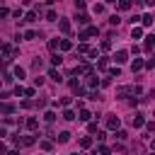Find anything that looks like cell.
Masks as SVG:
<instances>
[{
	"instance_id": "6da1fadb",
	"label": "cell",
	"mask_w": 155,
	"mask_h": 155,
	"mask_svg": "<svg viewBox=\"0 0 155 155\" xmlns=\"http://www.w3.org/2000/svg\"><path fill=\"white\" fill-rule=\"evenodd\" d=\"M15 56H17V48H15V46H10V44H0V58H2V63H10Z\"/></svg>"
},
{
	"instance_id": "7a4b0ae2",
	"label": "cell",
	"mask_w": 155,
	"mask_h": 155,
	"mask_svg": "<svg viewBox=\"0 0 155 155\" xmlns=\"http://www.w3.org/2000/svg\"><path fill=\"white\" fill-rule=\"evenodd\" d=\"M140 92H143L140 85H126V87L116 90V97H128V94H140Z\"/></svg>"
},
{
	"instance_id": "3957f363",
	"label": "cell",
	"mask_w": 155,
	"mask_h": 155,
	"mask_svg": "<svg viewBox=\"0 0 155 155\" xmlns=\"http://www.w3.org/2000/svg\"><path fill=\"white\" fill-rule=\"evenodd\" d=\"M121 126V119L116 116V114H107V128H111V131H116Z\"/></svg>"
},
{
	"instance_id": "277c9868",
	"label": "cell",
	"mask_w": 155,
	"mask_h": 155,
	"mask_svg": "<svg viewBox=\"0 0 155 155\" xmlns=\"http://www.w3.org/2000/svg\"><path fill=\"white\" fill-rule=\"evenodd\" d=\"M34 143H36L34 136H19V138H17V145H22V148H29V145H34Z\"/></svg>"
},
{
	"instance_id": "5b68a950",
	"label": "cell",
	"mask_w": 155,
	"mask_h": 155,
	"mask_svg": "<svg viewBox=\"0 0 155 155\" xmlns=\"http://www.w3.org/2000/svg\"><path fill=\"white\" fill-rule=\"evenodd\" d=\"M94 34H97V27H87L85 31H80V34H78V39H82V41H85V39H90V36H94Z\"/></svg>"
},
{
	"instance_id": "8992f818",
	"label": "cell",
	"mask_w": 155,
	"mask_h": 155,
	"mask_svg": "<svg viewBox=\"0 0 155 155\" xmlns=\"http://www.w3.org/2000/svg\"><path fill=\"white\" fill-rule=\"evenodd\" d=\"M0 114H15V104H10V102H0Z\"/></svg>"
},
{
	"instance_id": "52a82bcc",
	"label": "cell",
	"mask_w": 155,
	"mask_h": 155,
	"mask_svg": "<svg viewBox=\"0 0 155 155\" xmlns=\"http://www.w3.org/2000/svg\"><path fill=\"white\" fill-rule=\"evenodd\" d=\"M131 124H133V128H140V126L145 124V114H136V116L131 119Z\"/></svg>"
},
{
	"instance_id": "ba28073f",
	"label": "cell",
	"mask_w": 155,
	"mask_h": 155,
	"mask_svg": "<svg viewBox=\"0 0 155 155\" xmlns=\"http://www.w3.org/2000/svg\"><path fill=\"white\" fill-rule=\"evenodd\" d=\"M114 61H116V63H126V61H128V51H124V48H121V51H116Z\"/></svg>"
},
{
	"instance_id": "9c48e42d",
	"label": "cell",
	"mask_w": 155,
	"mask_h": 155,
	"mask_svg": "<svg viewBox=\"0 0 155 155\" xmlns=\"http://www.w3.org/2000/svg\"><path fill=\"white\" fill-rule=\"evenodd\" d=\"M75 116H78L80 121H90V116H92V114H90V109H85V107H80V111H78Z\"/></svg>"
},
{
	"instance_id": "30bf717a",
	"label": "cell",
	"mask_w": 155,
	"mask_h": 155,
	"mask_svg": "<svg viewBox=\"0 0 155 155\" xmlns=\"http://www.w3.org/2000/svg\"><path fill=\"white\" fill-rule=\"evenodd\" d=\"M34 19H36V10H29V12L19 19V24H24V22H34Z\"/></svg>"
},
{
	"instance_id": "8fae6325",
	"label": "cell",
	"mask_w": 155,
	"mask_h": 155,
	"mask_svg": "<svg viewBox=\"0 0 155 155\" xmlns=\"http://www.w3.org/2000/svg\"><path fill=\"white\" fill-rule=\"evenodd\" d=\"M58 29H61L63 34H70V22H68V19H58Z\"/></svg>"
},
{
	"instance_id": "7c38bea8",
	"label": "cell",
	"mask_w": 155,
	"mask_h": 155,
	"mask_svg": "<svg viewBox=\"0 0 155 155\" xmlns=\"http://www.w3.org/2000/svg\"><path fill=\"white\" fill-rule=\"evenodd\" d=\"M58 48H61V51H70V48H73V41H70V39H61V41H58Z\"/></svg>"
},
{
	"instance_id": "4fadbf2b",
	"label": "cell",
	"mask_w": 155,
	"mask_h": 155,
	"mask_svg": "<svg viewBox=\"0 0 155 155\" xmlns=\"http://www.w3.org/2000/svg\"><path fill=\"white\" fill-rule=\"evenodd\" d=\"M140 24H143V27H153V15H150V12H145V15L140 17Z\"/></svg>"
},
{
	"instance_id": "5bb4252c",
	"label": "cell",
	"mask_w": 155,
	"mask_h": 155,
	"mask_svg": "<svg viewBox=\"0 0 155 155\" xmlns=\"http://www.w3.org/2000/svg\"><path fill=\"white\" fill-rule=\"evenodd\" d=\"M140 36H143V27L133 24V29H131V39H140Z\"/></svg>"
},
{
	"instance_id": "9a60e30c",
	"label": "cell",
	"mask_w": 155,
	"mask_h": 155,
	"mask_svg": "<svg viewBox=\"0 0 155 155\" xmlns=\"http://www.w3.org/2000/svg\"><path fill=\"white\" fill-rule=\"evenodd\" d=\"M131 70H133V73H138V70H143V58H136V61L131 63Z\"/></svg>"
},
{
	"instance_id": "2e32d148",
	"label": "cell",
	"mask_w": 155,
	"mask_h": 155,
	"mask_svg": "<svg viewBox=\"0 0 155 155\" xmlns=\"http://www.w3.org/2000/svg\"><path fill=\"white\" fill-rule=\"evenodd\" d=\"M12 75H15V78H19V80H22V78H24V75H27V70H24V68H19V65H15V68H12Z\"/></svg>"
},
{
	"instance_id": "e0dca14e",
	"label": "cell",
	"mask_w": 155,
	"mask_h": 155,
	"mask_svg": "<svg viewBox=\"0 0 155 155\" xmlns=\"http://www.w3.org/2000/svg\"><path fill=\"white\" fill-rule=\"evenodd\" d=\"M48 78H51V80H56V82H63V78H61V73H58L56 68H51V70H48Z\"/></svg>"
},
{
	"instance_id": "ac0fdd59",
	"label": "cell",
	"mask_w": 155,
	"mask_h": 155,
	"mask_svg": "<svg viewBox=\"0 0 155 155\" xmlns=\"http://www.w3.org/2000/svg\"><path fill=\"white\" fill-rule=\"evenodd\" d=\"M27 128H29V131H36V128H39V121H36L34 116H29V119H27Z\"/></svg>"
},
{
	"instance_id": "d6986e66",
	"label": "cell",
	"mask_w": 155,
	"mask_h": 155,
	"mask_svg": "<svg viewBox=\"0 0 155 155\" xmlns=\"http://www.w3.org/2000/svg\"><path fill=\"white\" fill-rule=\"evenodd\" d=\"M80 24H90V15H85V12H78V17H75Z\"/></svg>"
},
{
	"instance_id": "ffe728a7",
	"label": "cell",
	"mask_w": 155,
	"mask_h": 155,
	"mask_svg": "<svg viewBox=\"0 0 155 155\" xmlns=\"http://www.w3.org/2000/svg\"><path fill=\"white\" fill-rule=\"evenodd\" d=\"M87 87H97V75H92V73H87Z\"/></svg>"
},
{
	"instance_id": "44dd1931",
	"label": "cell",
	"mask_w": 155,
	"mask_h": 155,
	"mask_svg": "<svg viewBox=\"0 0 155 155\" xmlns=\"http://www.w3.org/2000/svg\"><path fill=\"white\" fill-rule=\"evenodd\" d=\"M56 138H58V143H68V140H70V133H68V131H61Z\"/></svg>"
},
{
	"instance_id": "7402d4cb",
	"label": "cell",
	"mask_w": 155,
	"mask_h": 155,
	"mask_svg": "<svg viewBox=\"0 0 155 155\" xmlns=\"http://www.w3.org/2000/svg\"><path fill=\"white\" fill-rule=\"evenodd\" d=\"M153 41H155V36L148 34V36H145V51H153Z\"/></svg>"
},
{
	"instance_id": "603a6c76",
	"label": "cell",
	"mask_w": 155,
	"mask_h": 155,
	"mask_svg": "<svg viewBox=\"0 0 155 155\" xmlns=\"http://www.w3.org/2000/svg\"><path fill=\"white\" fill-rule=\"evenodd\" d=\"M61 63H63V56L61 53H53L51 56V65H61Z\"/></svg>"
},
{
	"instance_id": "cb8c5ba5",
	"label": "cell",
	"mask_w": 155,
	"mask_h": 155,
	"mask_svg": "<svg viewBox=\"0 0 155 155\" xmlns=\"http://www.w3.org/2000/svg\"><path fill=\"white\" fill-rule=\"evenodd\" d=\"M44 121H46V124H53V121H56V111H46V114H44Z\"/></svg>"
},
{
	"instance_id": "d4e9b609",
	"label": "cell",
	"mask_w": 155,
	"mask_h": 155,
	"mask_svg": "<svg viewBox=\"0 0 155 155\" xmlns=\"http://www.w3.org/2000/svg\"><path fill=\"white\" fill-rule=\"evenodd\" d=\"M133 0H119V10H131Z\"/></svg>"
},
{
	"instance_id": "484cf974",
	"label": "cell",
	"mask_w": 155,
	"mask_h": 155,
	"mask_svg": "<svg viewBox=\"0 0 155 155\" xmlns=\"http://www.w3.org/2000/svg\"><path fill=\"white\" fill-rule=\"evenodd\" d=\"M63 119H65V121H73V119H75V111H73V109H65V111H63Z\"/></svg>"
},
{
	"instance_id": "4316f807",
	"label": "cell",
	"mask_w": 155,
	"mask_h": 155,
	"mask_svg": "<svg viewBox=\"0 0 155 155\" xmlns=\"http://www.w3.org/2000/svg\"><path fill=\"white\" fill-rule=\"evenodd\" d=\"M80 145H82V148H90V145H92V138H90V136H82V138H80Z\"/></svg>"
},
{
	"instance_id": "83f0119b",
	"label": "cell",
	"mask_w": 155,
	"mask_h": 155,
	"mask_svg": "<svg viewBox=\"0 0 155 155\" xmlns=\"http://www.w3.org/2000/svg\"><path fill=\"white\" fill-rule=\"evenodd\" d=\"M46 19H48V22H56V19H58L56 10H48V12H46Z\"/></svg>"
},
{
	"instance_id": "f1b7e54d",
	"label": "cell",
	"mask_w": 155,
	"mask_h": 155,
	"mask_svg": "<svg viewBox=\"0 0 155 155\" xmlns=\"http://www.w3.org/2000/svg\"><path fill=\"white\" fill-rule=\"evenodd\" d=\"M116 138H119V140H126V138H128V133H126V131H121V128H116Z\"/></svg>"
},
{
	"instance_id": "f546056e",
	"label": "cell",
	"mask_w": 155,
	"mask_h": 155,
	"mask_svg": "<svg viewBox=\"0 0 155 155\" xmlns=\"http://www.w3.org/2000/svg\"><path fill=\"white\" fill-rule=\"evenodd\" d=\"M119 22H121V17H119V15H111V17H109V24H114V27H116Z\"/></svg>"
},
{
	"instance_id": "4dcf8cb0",
	"label": "cell",
	"mask_w": 155,
	"mask_h": 155,
	"mask_svg": "<svg viewBox=\"0 0 155 155\" xmlns=\"http://www.w3.org/2000/svg\"><path fill=\"white\" fill-rule=\"evenodd\" d=\"M78 51H80V53H85V56H87V53H90V46H87V44H80V46H78Z\"/></svg>"
},
{
	"instance_id": "1f68e13d",
	"label": "cell",
	"mask_w": 155,
	"mask_h": 155,
	"mask_svg": "<svg viewBox=\"0 0 155 155\" xmlns=\"http://www.w3.org/2000/svg\"><path fill=\"white\" fill-rule=\"evenodd\" d=\"M119 75H121L119 68H109V78H119Z\"/></svg>"
},
{
	"instance_id": "d6a6232c",
	"label": "cell",
	"mask_w": 155,
	"mask_h": 155,
	"mask_svg": "<svg viewBox=\"0 0 155 155\" xmlns=\"http://www.w3.org/2000/svg\"><path fill=\"white\" fill-rule=\"evenodd\" d=\"M70 102H73V99H70V97H63V99H61V102H58V104H61V107H65V109H68V107H70Z\"/></svg>"
},
{
	"instance_id": "836d02e7",
	"label": "cell",
	"mask_w": 155,
	"mask_h": 155,
	"mask_svg": "<svg viewBox=\"0 0 155 155\" xmlns=\"http://www.w3.org/2000/svg\"><path fill=\"white\" fill-rule=\"evenodd\" d=\"M51 148H53L51 140H41V150H51Z\"/></svg>"
},
{
	"instance_id": "e575fe53",
	"label": "cell",
	"mask_w": 155,
	"mask_h": 155,
	"mask_svg": "<svg viewBox=\"0 0 155 155\" xmlns=\"http://www.w3.org/2000/svg\"><path fill=\"white\" fill-rule=\"evenodd\" d=\"M48 48L56 51V48H58V39H51V41H48Z\"/></svg>"
},
{
	"instance_id": "d590c367",
	"label": "cell",
	"mask_w": 155,
	"mask_h": 155,
	"mask_svg": "<svg viewBox=\"0 0 155 155\" xmlns=\"http://www.w3.org/2000/svg\"><path fill=\"white\" fill-rule=\"evenodd\" d=\"M97 68L104 70V68H107V58H97Z\"/></svg>"
},
{
	"instance_id": "8d00e7d4",
	"label": "cell",
	"mask_w": 155,
	"mask_h": 155,
	"mask_svg": "<svg viewBox=\"0 0 155 155\" xmlns=\"http://www.w3.org/2000/svg\"><path fill=\"white\" fill-rule=\"evenodd\" d=\"M143 126H145V131H148V133H153V131H155V124H153V121H148V124H143Z\"/></svg>"
},
{
	"instance_id": "74e56055",
	"label": "cell",
	"mask_w": 155,
	"mask_h": 155,
	"mask_svg": "<svg viewBox=\"0 0 155 155\" xmlns=\"http://www.w3.org/2000/svg\"><path fill=\"white\" fill-rule=\"evenodd\" d=\"M5 17H10V10L7 7H0V19H5Z\"/></svg>"
},
{
	"instance_id": "f35d334b",
	"label": "cell",
	"mask_w": 155,
	"mask_h": 155,
	"mask_svg": "<svg viewBox=\"0 0 155 155\" xmlns=\"http://www.w3.org/2000/svg\"><path fill=\"white\" fill-rule=\"evenodd\" d=\"M92 10H94V15H102V12H104V5H94Z\"/></svg>"
},
{
	"instance_id": "ab89813d",
	"label": "cell",
	"mask_w": 155,
	"mask_h": 155,
	"mask_svg": "<svg viewBox=\"0 0 155 155\" xmlns=\"http://www.w3.org/2000/svg\"><path fill=\"white\" fill-rule=\"evenodd\" d=\"M24 39H36V31H31V29H29V31H24Z\"/></svg>"
},
{
	"instance_id": "60d3db41",
	"label": "cell",
	"mask_w": 155,
	"mask_h": 155,
	"mask_svg": "<svg viewBox=\"0 0 155 155\" xmlns=\"http://www.w3.org/2000/svg\"><path fill=\"white\" fill-rule=\"evenodd\" d=\"M15 94H17V97H22V94H24V87H22V85H17V87H15Z\"/></svg>"
},
{
	"instance_id": "b9f144b4",
	"label": "cell",
	"mask_w": 155,
	"mask_h": 155,
	"mask_svg": "<svg viewBox=\"0 0 155 155\" xmlns=\"http://www.w3.org/2000/svg\"><path fill=\"white\" fill-rule=\"evenodd\" d=\"M97 150H99V155H109V148H107V145H99Z\"/></svg>"
},
{
	"instance_id": "7bdbcfd3",
	"label": "cell",
	"mask_w": 155,
	"mask_h": 155,
	"mask_svg": "<svg viewBox=\"0 0 155 155\" xmlns=\"http://www.w3.org/2000/svg\"><path fill=\"white\" fill-rule=\"evenodd\" d=\"M75 7L82 12V10H85V0H75Z\"/></svg>"
},
{
	"instance_id": "ee69618b",
	"label": "cell",
	"mask_w": 155,
	"mask_h": 155,
	"mask_svg": "<svg viewBox=\"0 0 155 155\" xmlns=\"http://www.w3.org/2000/svg\"><path fill=\"white\" fill-rule=\"evenodd\" d=\"M143 2H145L148 7H153V5H155V0H143Z\"/></svg>"
},
{
	"instance_id": "f6af8a7d",
	"label": "cell",
	"mask_w": 155,
	"mask_h": 155,
	"mask_svg": "<svg viewBox=\"0 0 155 155\" xmlns=\"http://www.w3.org/2000/svg\"><path fill=\"white\" fill-rule=\"evenodd\" d=\"M2 153H5V143L0 140V155H2Z\"/></svg>"
},
{
	"instance_id": "bcb514c9",
	"label": "cell",
	"mask_w": 155,
	"mask_h": 155,
	"mask_svg": "<svg viewBox=\"0 0 155 155\" xmlns=\"http://www.w3.org/2000/svg\"><path fill=\"white\" fill-rule=\"evenodd\" d=\"M7 155H19V153H17V150H10V153H7Z\"/></svg>"
},
{
	"instance_id": "7dc6e473",
	"label": "cell",
	"mask_w": 155,
	"mask_h": 155,
	"mask_svg": "<svg viewBox=\"0 0 155 155\" xmlns=\"http://www.w3.org/2000/svg\"><path fill=\"white\" fill-rule=\"evenodd\" d=\"M46 2H48V5H53V2H58V0H46Z\"/></svg>"
},
{
	"instance_id": "c3c4849f",
	"label": "cell",
	"mask_w": 155,
	"mask_h": 155,
	"mask_svg": "<svg viewBox=\"0 0 155 155\" xmlns=\"http://www.w3.org/2000/svg\"><path fill=\"white\" fill-rule=\"evenodd\" d=\"M19 2H22V5H29V0H19Z\"/></svg>"
},
{
	"instance_id": "681fc988",
	"label": "cell",
	"mask_w": 155,
	"mask_h": 155,
	"mask_svg": "<svg viewBox=\"0 0 155 155\" xmlns=\"http://www.w3.org/2000/svg\"><path fill=\"white\" fill-rule=\"evenodd\" d=\"M104 2H116V0H104Z\"/></svg>"
},
{
	"instance_id": "f907efd6",
	"label": "cell",
	"mask_w": 155,
	"mask_h": 155,
	"mask_svg": "<svg viewBox=\"0 0 155 155\" xmlns=\"http://www.w3.org/2000/svg\"><path fill=\"white\" fill-rule=\"evenodd\" d=\"M73 155H82V153H73Z\"/></svg>"
}]
</instances>
